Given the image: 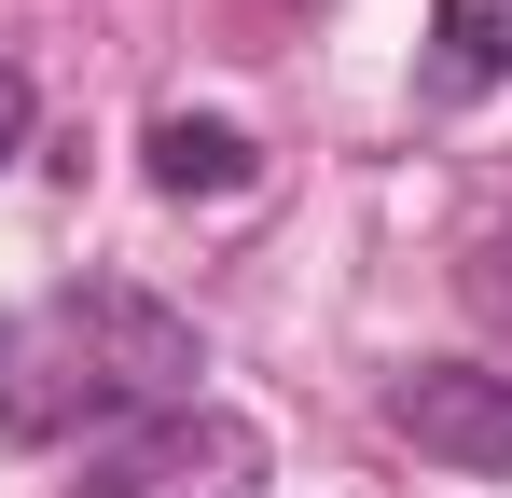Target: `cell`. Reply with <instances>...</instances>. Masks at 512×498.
<instances>
[{
  "mask_svg": "<svg viewBox=\"0 0 512 498\" xmlns=\"http://www.w3.org/2000/svg\"><path fill=\"white\" fill-rule=\"evenodd\" d=\"M153 180H167V194H236V180H250V125L167 111V125H153Z\"/></svg>",
  "mask_w": 512,
  "mask_h": 498,
  "instance_id": "5b68a950",
  "label": "cell"
},
{
  "mask_svg": "<svg viewBox=\"0 0 512 498\" xmlns=\"http://www.w3.org/2000/svg\"><path fill=\"white\" fill-rule=\"evenodd\" d=\"M208 346L194 319H167L153 291H56L42 319L0 332V429L14 443H70V429H139V415L194 402Z\"/></svg>",
  "mask_w": 512,
  "mask_h": 498,
  "instance_id": "6da1fadb",
  "label": "cell"
},
{
  "mask_svg": "<svg viewBox=\"0 0 512 498\" xmlns=\"http://www.w3.org/2000/svg\"><path fill=\"white\" fill-rule=\"evenodd\" d=\"M70 498H263V429L222 402H167L139 429H111Z\"/></svg>",
  "mask_w": 512,
  "mask_h": 498,
  "instance_id": "7a4b0ae2",
  "label": "cell"
},
{
  "mask_svg": "<svg viewBox=\"0 0 512 498\" xmlns=\"http://www.w3.org/2000/svg\"><path fill=\"white\" fill-rule=\"evenodd\" d=\"M28 153V70H14V56H0V166Z\"/></svg>",
  "mask_w": 512,
  "mask_h": 498,
  "instance_id": "52a82bcc",
  "label": "cell"
},
{
  "mask_svg": "<svg viewBox=\"0 0 512 498\" xmlns=\"http://www.w3.org/2000/svg\"><path fill=\"white\" fill-rule=\"evenodd\" d=\"M388 429L416 443L429 471L512 485V374L499 360H416V374H388Z\"/></svg>",
  "mask_w": 512,
  "mask_h": 498,
  "instance_id": "3957f363",
  "label": "cell"
},
{
  "mask_svg": "<svg viewBox=\"0 0 512 498\" xmlns=\"http://www.w3.org/2000/svg\"><path fill=\"white\" fill-rule=\"evenodd\" d=\"M429 83H443V97L512 83V0H443V14H429Z\"/></svg>",
  "mask_w": 512,
  "mask_h": 498,
  "instance_id": "277c9868",
  "label": "cell"
},
{
  "mask_svg": "<svg viewBox=\"0 0 512 498\" xmlns=\"http://www.w3.org/2000/svg\"><path fill=\"white\" fill-rule=\"evenodd\" d=\"M471 305H485V319L512 332V222H499V236H485V263H471Z\"/></svg>",
  "mask_w": 512,
  "mask_h": 498,
  "instance_id": "8992f818",
  "label": "cell"
}]
</instances>
